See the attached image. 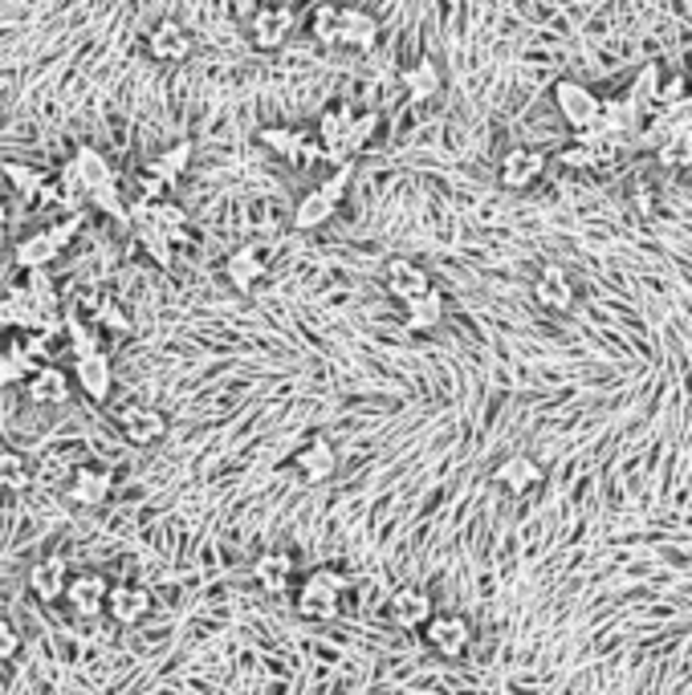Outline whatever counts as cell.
I'll list each match as a JSON object with an SVG mask.
<instances>
[{"mask_svg": "<svg viewBox=\"0 0 692 695\" xmlns=\"http://www.w3.org/2000/svg\"><path fill=\"white\" fill-rule=\"evenodd\" d=\"M383 281H387V289H392L399 301H412V297L428 294L432 289V277L424 269H419L416 260L407 257H395L387 260V269H383Z\"/></svg>", "mask_w": 692, "mask_h": 695, "instance_id": "obj_20", "label": "cell"}, {"mask_svg": "<svg viewBox=\"0 0 692 695\" xmlns=\"http://www.w3.org/2000/svg\"><path fill=\"white\" fill-rule=\"evenodd\" d=\"M119 427L122 436H127V444H135V448H151L159 436H164V415L156 411V407H122L119 411Z\"/></svg>", "mask_w": 692, "mask_h": 695, "instance_id": "obj_19", "label": "cell"}, {"mask_svg": "<svg viewBox=\"0 0 692 695\" xmlns=\"http://www.w3.org/2000/svg\"><path fill=\"white\" fill-rule=\"evenodd\" d=\"M139 240H144V248L156 257V265H171V245H168V236L159 232V228L151 225H139Z\"/></svg>", "mask_w": 692, "mask_h": 695, "instance_id": "obj_40", "label": "cell"}, {"mask_svg": "<svg viewBox=\"0 0 692 695\" xmlns=\"http://www.w3.org/2000/svg\"><path fill=\"white\" fill-rule=\"evenodd\" d=\"M147 53L156 61H188L191 58V33L179 21H159L147 33Z\"/></svg>", "mask_w": 692, "mask_h": 695, "instance_id": "obj_17", "label": "cell"}, {"mask_svg": "<svg viewBox=\"0 0 692 695\" xmlns=\"http://www.w3.org/2000/svg\"><path fill=\"white\" fill-rule=\"evenodd\" d=\"M660 78H664V66H660V61H647L644 70H640V78H635V82H632V90H627V102H632L635 110L656 107Z\"/></svg>", "mask_w": 692, "mask_h": 695, "instance_id": "obj_34", "label": "cell"}, {"mask_svg": "<svg viewBox=\"0 0 692 695\" xmlns=\"http://www.w3.org/2000/svg\"><path fill=\"white\" fill-rule=\"evenodd\" d=\"M73 378H78V387H82L95 403H107L110 390H115V366H110V354L102 350V346L90 354H78V358H73Z\"/></svg>", "mask_w": 692, "mask_h": 695, "instance_id": "obj_9", "label": "cell"}, {"mask_svg": "<svg viewBox=\"0 0 692 695\" xmlns=\"http://www.w3.org/2000/svg\"><path fill=\"white\" fill-rule=\"evenodd\" d=\"M24 390H29V403H37V407H61V403H70V375L53 363H41L33 378L24 383Z\"/></svg>", "mask_w": 692, "mask_h": 695, "instance_id": "obj_14", "label": "cell"}, {"mask_svg": "<svg viewBox=\"0 0 692 695\" xmlns=\"http://www.w3.org/2000/svg\"><path fill=\"white\" fill-rule=\"evenodd\" d=\"M550 98H554V107H558L562 122H566V127H574V135H579V130H586V127H595L599 102H603V98H599L591 86L574 82V78H558V82H554V90H550Z\"/></svg>", "mask_w": 692, "mask_h": 695, "instance_id": "obj_3", "label": "cell"}, {"mask_svg": "<svg viewBox=\"0 0 692 695\" xmlns=\"http://www.w3.org/2000/svg\"><path fill=\"white\" fill-rule=\"evenodd\" d=\"M387 614H392V623H399L404 631H416L432 618V598L424 594L419 586H399L387 602Z\"/></svg>", "mask_w": 692, "mask_h": 695, "instance_id": "obj_18", "label": "cell"}, {"mask_svg": "<svg viewBox=\"0 0 692 695\" xmlns=\"http://www.w3.org/2000/svg\"><path fill=\"white\" fill-rule=\"evenodd\" d=\"M191 167V142L188 139H179L176 147H168L164 155H156L151 163H147V176L156 179V183H164V188H171L184 171Z\"/></svg>", "mask_w": 692, "mask_h": 695, "instance_id": "obj_28", "label": "cell"}, {"mask_svg": "<svg viewBox=\"0 0 692 695\" xmlns=\"http://www.w3.org/2000/svg\"><path fill=\"white\" fill-rule=\"evenodd\" d=\"M684 90H689V78L684 73H672V78H660V90H656V107H672L676 98H684Z\"/></svg>", "mask_w": 692, "mask_h": 695, "instance_id": "obj_43", "label": "cell"}, {"mask_svg": "<svg viewBox=\"0 0 692 695\" xmlns=\"http://www.w3.org/2000/svg\"><path fill=\"white\" fill-rule=\"evenodd\" d=\"M95 321H98V326H102V330H115V334H127V330H131V321H127V314H122V309L115 306L110 297H102V301H98Z\"/></svg>", "mask_w": 692, "mask_h": 695, "instance_id": "obj_39", "label": "cell"}, {"mask_svg": "<svg viewBox=\"0 0 692 695\" xmlns=\"http://www.w3.org/2000/svg\"><path fill=\"white\" fill-rule=\"evenodd\" d=\"M294 29H298V21H294V9H289V4H265V9L253 12V21H249L253 46L265 49V53H274V49L286 46Z\"/></svg>", "mask_w": 692, "mask_h": 695, "instance_id": "obj_5", "label": "cell"}, {"mask_svg": "<svg viewBox=\"0 0 692 695\" xmlns=\"http://www.w3.org/2000/svg\"><path fill=\"white\" fill-rule=\"evenodd\" d=\"M115 493V471L110 468H98V464H82V468H73L70 476V500L82 508H95L102 500H110Z\"/></svg>", "mask_w": 692, "mask_h": 695, "instance_id": "obj_13", "label": "cell"}, {"mask_svg": "<svg viewBox=\"0 0 692 695\" xmlns=\"http://www.w3.org/2000/svg\"><path fill=\"white\" fill-rule=\"evenodd\" d=\"M90 208H98V212H107L110 220H119V225H127L131 220V208L122 203V191H119V183H110V188H95L90 196Z\"/></svg>", "mask_w": 692, "mask_h": 695, "instance_id": "obj_36", "label": "cell"}, {"mask_svg": "<svg viewBox=\"0 0 692 695\" xmlns=\"http://www.w3.org/2000/svg\"><path fill=\"white\" fill-rule=\"evenodd\" d=\"M343 589H346V578L338 569H314L298 589V614L310 618V623H330V618H338Z\"/></svg>", "mask_w": 692, "mask_h": 695, "instance_id": "obj_2", "label": "cell"}, {"mask_svg": "<svg viewBox=\"0 0 692 695\" xmlns=\"http://www.w3.org/2000/svg\"><path fill=\"white\" fill-rule=\"evenodd\" d=\"M399 82H404V90H407L412 102H428V98L441 95L444 73H441L436 61H416V66H407V70L399 73Z\"/></svg>", "mask_w": 692, "mask_h": 695, "instance_id": "obj_26", "label": "cell"}, {"mask_svg": "<svg viewBox=\"0 0 692 695\" xmlns=\"http://www.w3.org/2000/svg\"><path fill=\"white\" fill-rule=\"evenodd\" d=\"M534 301L550 314H566L574 306V281L562 265H542L534 277Z\"/></svg>", "mask_w": 692, "mask_h": 695, "instance_id": "obj_12", "label": "cell"}, {"mask_svg": "<svg viewBox=\"0 0 692 695\" xmlns=\"http://www.w3.org/2000/svg\"><path fill=\"white\" fill-rule=\"evenodd\" d=\"M107 614L119 626L144 623L147 614H151V594H147L144 586H131V582H122V586H110V594H107Z\"/></svg>", "mask_w": 692, "mask_h": 695, "instance_id": "obj_15", "label": "cell"}, {"mask_svg": "<svg viewBox=\"0 0 692 695\" xmlns=\"http://www.w3.org/2000/svg\"><path fill=\"white\" fill-rule=\"evenodd\" d=\"M310 37L318 46L338 49V4H318L310 17Z\"/></svg>", "mask_w": 692, "mask_h": 695, "instance_id": "obj_35", "label": "cell"}, {"mask_svg": "<svg viewBox=\"0 0 692 695\" xmlns=\"http://www.w3.org/2000/svg\"><path fill=\"white\" fill-rule=\"evenodd\" d=\"M350 179H355V163H338L330 176L318 183V191H323L326 200H335V203H343V196H346V188H350Z\"/></svg>", "mask_w": 692, "mask_h": 695, "instance_id": "obj_38", "label": "cell"}, {"mask_svg": "<svg viewBox=\"0 0 692 695\" xmlns=\"http://www.w3.org/2000/svg\"><path fill=\"white\" fill-rule=\"evenodd\" d=\"M261 142L265 147H274L281 159H294V163H314V159H323V142L314 139V130H298V127H269L261 130Z\"/></svg>", "mask_w": 692, "mask_h": 695, "instance_id": "obj_11", "label": "cell"}, {"mask_svg": "<svg viewBox=\"0 0 692 695\" xmlns=\"http://www.w3.org/2000/svg\"><path fill=\"white\" fill-rule=\"evenodd\" d=\"M37 366H41V358H37V354L29 350V346H24V342H12L9 350H4V358H0V387H17V383H29Z\"/></svg>", "mask_w": 692, "mask_h": 695, "instance_id": "obj_29", "label": "cell"}, {"mask_svg": "<svg viewBox=\"0 0 692 695\" xmlns=\"http://www.w3.org/2000/svg\"><path fill=\"white\" fill-rule=\"evenodd\" d=\"M335 212H338V203L326 200L323 191L314 188V191H306V196L298 200V208H294V225H298L301 232H314V228L330 225V216Z\"/></svg>", "mask_w": 692, "mask_h": 695, "instance_id": "obj_30", "label": "cell"}, {"mask_svg": "<svg viewBox=\"0 0 692 695\" xmlns=\"http://www.w3.org/2000/svg\"><path fill=\"white\" fill-rule=\"evenodd\" d=\"M17 651H21V631L0 618V663L17 659Z\"/></svg>", "mask_w": 692, "mask_h": 695, "instance_id": "obj_45", "label": "cell"}, {"mask_svg": "<svg viewBox=\"0 0 692 695\" xmlns=\"http://www.w3.org/2000/svg\"><path fill=\"white\" fill-rule=\"evenodd\" d=\"M66 582H70V569H66V562H58V557H49V562L29 569V589H33L41 602L66 598Z\"/></svg>", "mask_w": 692, "mask_h": 695, "instance_id": "obj_25", "label": "cell"}, {"mask_svg": "<svg viewBox=\"0 0 692 695\" xmlns=\"http://www.w3.org/2000/svg\"><path fill=\"white\" fill-rule=\"evenodd\" d=\"M558 163L562 167H571V171H591V151H586V142L583 139H574V142H566L558 151Z\"/></svg>", "mask_w": 692, "mask_h": 695, "instance_id": "obj_41", "label": "cell"}, {"mask_svg": "<svg viewBox=\"0 0 692 695\" xmlns=\"http://www.w3.org/2000/svg\"><path fill=\"white\" fill-rule=\"evenodd\" d=\"M58 257H61V248L49 240L46 228H41V232H33V236H24V240H17V248H12V260H17L24 272L49 269V265H53Z\"/></svg>", "mask_w": 692, "mask_h": 695, "instance_id": "obj_24", "label": "cell"}, {"mask_svg": "<svg viewBox=\"0 0 692 695\" xmlns=\"http://www.w3.org/2000/svg\"><path fill=\"white\" fill-rule=\"evenodd\" d=\"M4 216H9V208H4V200H0V225H4Z\"/></svg>", "mask_w": 692, "mask_h": 695, "instance_id": "obj_46", "label": "cell"}, {"mask_svg": "<svg viewBox=\"0 0 692 695\" xmlns=\"http://www.w3.org/2000/svg\"><path fill=\"white\" fill-rule=\"evenodd\" d=\"M542 176H546V155L537 151V147H510L502 155V167H497V179L510 191L534 188Z\"/></svg>", "mask_w": 692, "mask_h": 695, "instance_id": "obj_6", "label": "cell"}, {"mask_svg": "<svg viewBox=\"0 0 692 695\" xmlns=\"http://www.w3.org/2000/svg\"><path fill=\"white\" fill-rule=\"evenodd\" d=\"M379 110H355V118H350V127H346V155L355 159L367 142H375V135H379Z\"/></svg>", "mask_w": 692, "mask_h": 695, "instance_id": "obj_33", "label": "cell"}, {"mask_svg": "<svg viewBox=\"0 0 692 695\" xmlns=\"http://www.w3.org/2000/svg\"><path fill=\"white\" fill-rule=\"evenodd\" d=\"M78 228H82V212H73V216H66V220H58V225H49L46 232H49V240L58 248H66L78 236Z\"/></svg>", "mask_w": 692, "mask_h": 695, "instance_id": "obj_44", "label": "cell"}, {"mask_svg": "<svg viewBox=\"0 0 692 695\" xmlns=\"http://www.w3.org/2000/svg\"><path fill=\"white\" fill-rule=\"evenodd\" d=\"M689 82H692V73H689Z\"/></svg>", "mask_w": 692, "mask_h": 695, "instance_id": "obj_47", "label": "cell"}, {"mask_svg": "<svg viewBox=\"0 0 692 695\" xmlns=\"http://www.w3.org/2000/svg\"><path fill=\"white\" fill-rule=\"evenodd\" d=\"M110 183H119V171L110 167V159H102V151L98 147H90V142H82L78 151H73V159L66 167H61V191L66 196H90L95 188H110Z\"/></svg>", "mask_w": 692, "mask_h": 695, "instance_id": "obj_1", "label": "cell"}, {"mask_svg": "<svg viewBox=\"0 0 692 695\" xmlns=\"http://www.w3.org/2000/svg\"><path fill=\"white\" fill-rule=\"evenodd\" d=\"M656 159H660V167H669V171H684V167H692V127H681V130H672V135H664L656 147Z\"/></svg>", "mask_w": 692, "mask_h": 695, "instance_id": "obj_32", "label": "cell"}, {"mask_svg": "<svg viewBox=\"0 0 692 695\" xmlns=\"http://www.w3.org/2000/svg\"><path fill=\"white\" fill-rule=\"evenodd\" d=\"M225 272H228V281H233V289H240V294H249L253 285H257V281H261V277H265V272H269V252H265L261 245H245V248H237V252L228 257Z\"/></svg>", "mask_w": 692, "mask_h": 695, "instance_id": "obj_16", "label": "cell"}, {"mask_svg": "<svg viewBox=\"0 0 692 695\" xmlns=\"http://www.w3.org/2000/svg\"><path fill=\"white\" fill-rule=\"evenodd\" d=\"M441 321H444V294L436 285H432L428 294L404 301V326L412 334H428V330H436Z\"/></svg>", "mask_w": 692, "mask_h": 695, "instance_id": "obj_22", "label": "cell"}, {"mask_svg": "<svg viewBox=\"0 0 692 695\" xmlns=\"http://www.w3.org/2000/svg\"><path fill=\"white\" fill-rule=\"evenodd\" d=\"M294 468H298V476L306 484H326L330 476H335V468H338L335 444H330V439H323V436L310 439V444L298 451V464H294Z\"/></svg>", "mask_w": 692, "mask_h": 695, "instance_id": "obj_21", "label": "cell"}, {"mask_svg": "<svg viewBox=\"0 0 692 695\" xmlns=\"http://www.w3.org/2000/svg\"><path fill=\"white\" fill-rule=\"evenodd\" d=\"M379 41V21L367 9L355 4H338V49H355V53H370Z\"/></svg>", "mask_w": 692, "mask_h": 695, "instance_id": "obj_10", "label": "cell"}, {"mask_svg": "<svg viewBox=\"0 0 692 695\" xmlns=\"http://www.w3.org/2000/svg\"><path fill=\"white\" fill-rule=\"evenodd\" d=\"M33 488V468L24 460L21 451L0 448V493H29Z\"/></svg>", "mask_w": 692, "mask_h": 695, "instance_id": "obj_31", "label": "cell"}, {"mask_svg": "<svg viewBox=\"0 0 692 695\" xmlns=\"http://www.w3.org/2000/svg\"><path fill=\"white\" fill-rule=\"evenodd\" d=\"M107 594H110V582L95 569H82V574H73L66 582V598H70V610L78 618H98V614H107Z\"/></svg>", "mask_w": 692, "mask_h": 695, "instance_id": "obj_8", "label": "cell"}, {"mask_svg": "<svg viewBox=\"0 0 692 695\" xmlns=\"http://www.w3.org/2000/svg\"><path fill=\"white\" fill-rule=\"evenodd\" d=\"M253 578L257 586L269 589V594H286L289 582H294V557L286 549H274V554H261L253 562Z\"/></svg>", "mask_w": 692, "mask_h": 695, "instance_id": "obj_23", "label": "cell"}, {"mask_svg": "<svg viewBox=\"0 0 692 695\" xmlns=\"http://www.w3.org/2000/svg\"><path fill=\"white\" fill-rule=\"evenodd\" d=\"M660 118H664V127H672V130L692 127V95L676 98L672 107H664V110H660Z\"/></svg>", "mask_w": 692, "mask_h": 695, "instance_id": "obj_42", "label": "cell"}, {"mask_svg": "<svg viewBox=\"0 0 692 695\" xmlns=\"http://www.w3.org/2000/svg\"><path fill=\"white\" fill-rule=\"evenodd\" d=\"M4 176H9V183L21 196H29V200H37V191L46 188V176L41 171H33V167H21V163H4Z\"/></svg>", "mask_w": 692, "mask_h": 695, "instance_id": "obj_37", "label": "cell"}, {"mask_svg": "<svg viewBox=\"0 0 692 695\" xmlns=\"http://www.w3.org/2000/svg\"><path fill=\"white\" fill-rule=\"evenodd\" d=\"M350 118H355V107H350V102H338V107L323 110L318 122H314V139L323 142V159L330 167L355 163V159L346 155V127H350Z\"/></svg>", "mask_w": 692, "mask_h": 695, "instance_id": "obj_4", "label": "cell"}, {"mask_svg": "<svg viewBox=\"0 0 692 695\" xmlns=\"http://www.w3.org/2000/svg\"><path fill=\"white\" fill-rule=\"evenodd\" d=\"M497 484L510 488L514 496H525L530 488L542 484V464H537L534 456H510V460L497 468Z\"/></svg>", "mask_w": 692, "mask_h": 695, "instance_id": "obj_27", "label": "cell"}, {"mask_svg": "<svg viewBox=\"0 0 692 695\" xmlns=\"http://www.w3.org/2000/svg\"><path fill=\"white\" fill-rule=\"evenodd\" d=\"M424 638H428V647L444 659H461L473 643V631L461 614H432L428 623H424Z\"/></svg>", "mask_w": 692, "mask_h": 695, "instance_id": "obj_7", "label": "cell"}]
</instances>
